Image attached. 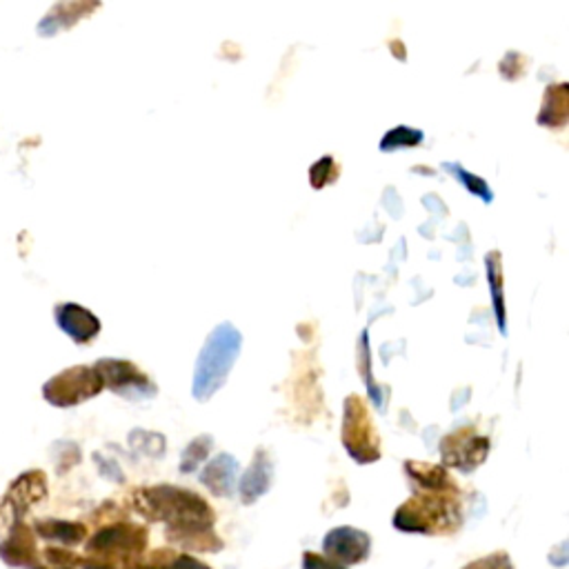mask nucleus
Listing matches in <instances>:
<instances>
[{
  "mask_svg": "<svg viewBox=\"0 0 569 569\" xmlns=\"http://www.w3.org/2000/svg\"><path fill=\"white\" fill-rule=\"evenodd\" d=\"M134 502L137 510L150 521L167 523V534L176 543L203 552L221 547V541L212 534L214 512L199 494L163 485L139 489L134 494Z\"/></svg>",
  "mask_w": 569,
  "mask_h": 569,
  "instance_id": "1",
  "label": "nucleus"
},
{
  "mask_svg": "<svg viewBox=\"0 0 569 569\" xmlns=\"http://www.w3.org/2000/svg\"><path fill=\"white\" fill-rule=\"evenodd\" d=\"M242 336L232 323H221L205 341L194 371V399L208 401L227 381L229 369L240 354Z\"/></svg>",
  "mask_w": 569,
  "mask_h": 569,
  "instance_id": "2",
  "label": "nucleus"
},
{
  "mask_svg": "<svg viewBox=\"0 0 569 569\" xmlns=\"http://www.w3.org/2000/svg\"><path fill=\"white\" fill-rule=\"evenodd\" d=\"M457 489L423 491L407 500L394 517V525L401 532L416 534H442L454 532L461 525V510L454 498Z\"/></svg>",
  "mask_w": 569,
  "mask_h": 569,
  "instance_id": "3",
  "label": "nucleus"
},
{
  "mask_svg": "<svg viewBox=\"0 0 569 569\" xmlns=\"http://www.w3.org/2000/svg\"><path fill=\"white\" fill-rule=\"evenodd\" d=\"M103 381L94 367L76 365L56 374L43 386V396L54 407H74L103 392Z\"/></svg>",
  "mask_w": 569,
  "mask_h": 569,
  "instance_id": "4",
  "label": "nucleus"
},
{
  "mask_svg": "<svg viewBox=\"0 0 569 569\" xmlns=\"http://www.w3.org/2000/svg\"><path fill=\"white\" fill-rule=\"evenodd\" d=\"M343 442L349 457L360 465L381 459V442H378L376 425L371 423L367 405L360 396H349L345 401Z\"/></svg>",
  "mask_w": 569,
  "mask_h": 569,
  "instance_id": "5",
  "label": "nucleus"
},
{
  "mask_svg": "<svg viewBox=\"0 0 569 569\" xmlns=\"http://www.w3.org/2000/svg\"><path fill=\"white\" fill-rule=\"evenodd\" d=\"M94 369L98 371L103 386L114 390L120 396L150 399L156 394V386L150 381L147 374L130 360L103 358L94 365Z\"/></svg>",
  "mask_w": 569,
  "mask_h": 569,
  "instance_id": "6",
  "label": "nucleus"
},
{
  "mask_svg": "<svg viewBox=\"0 0 569 569\" xmlns=\"http://www.w3.org/2000/svg\"><path fill=\"white\" fill-rule=\"evenodd\" d=\"M487 452H489V440L485 436H478L472 427L450 434L446 440H442V448H440L442 463L463 472L476 470L485 461Z\"/></svg>",
  "mask_w": 569,
  "mask_h": 569,
  "instance_id": "7",
  "label": "nucleus"
},
{
  "mask_svg": "<svg viewBox=\"0 0 569 569\" xmlns=\"http://www.w3.org/2000/svg\"><path fill=\"white\" fill-rule=\"evenodd\" d=\"M145 543H147V534H145L143 527L132 525V523H120V525H111V527L100 530L92 538L90 549L100 552V554L130 556V554L143 552Z\"/></svg>",
  "mask_w": 569,
  "mask_h": 569,
  "instance_id": "8",
  "label": "nucleus"
},
{
  "mask_svg": "<svg viewBox=\"0 0 569 569\" xmlns=\"http://www.w3.org/2000/svg\"><path fill=\"white\" fill-rule=\"evenodd\" d=\"M325 556L339 565L363 562L369 556L371 538L354 527H336L323 541Z\"/></svg>",
  "mask_w": 569,
  "mask_h": 569,
  "instance_id": "9",
  "label": "nucleus"
},
{
  "mask_svg": "<svg viewBox=\"0 0 569 569\" xmlns=\"http://www.w3.org/2000/svg\"><path fill=\"white\" fill-rule=\"evenodd\" d=\"M54 316H56V325L79 345H87L100 334V321L90 309L76 303L56 305Z\"/></svg>",
  "mask_w": 569,
  "mask_h": 569,
  "instance_id": "10",
  "label": "nucleus"
},
{
  "mask_svg": "<svg viewBox=\"0 0 569 569\" xmlns=\"http://www.w3.org/2000/svg\"><path fill=\"white\" fill-rule=\"evenodd\" d=\"M236 476H238L236 459H232L229 454H221L205 467V472L201 474V481L216 496H232L234 485H236Z\"/></svg>",
  "mask_w": 569,
  "mask_h": 569,
  "instance_id": "11",
  "label": "nucleus"
},
{
  "mask_svg": "<svg viewBox=\"0 0 569 569\" xmlns=\"http://www.w3.org/2000/svg\"><path fill=\"white\" fill-rule=\"evenodd\" d=\"M270 483H272V465L265 459V454L259 452L254 459V465L247 470V474L240 481L242 502L249 505V502L259 500L270 489Z\"/></svg>",
  "mask_w": 569,
  "mask_h": 569,
  "instance_id": "12",
  "label": "nucleus"
},
{
  "mask_svg": "<svg viewBox=\"0 0 569 569\" xmlns=\"http://www.w3.org/2000/svg\"><path fill=\"white\" fill-rule=\"evenodd\" d=\"M96 8H98L96 3H92V5H87V3H62V5H56V8L40 21L38 32L51 36V34H56V32H60V29H68L70 25H74L79 19H83L85 14L94 12Z\"/></svg>",
  "mask_w": 569,
  "mask_h": 569,
  "instance_id": "13",
  "label": "nucleus"
},
{
  "mask_svg": "<svg viewBox=\"0 0 569 569\" xmlns=\"http://www.w3.org/2000/svg\"><path fill=\"white\" fill-rule=\"evenodd\" d=\"M47 494V481H45V474L34 470V472H27L23 474L10 489L8 494V500L14 505L16 510H25L29 508L32 502L40 500L43 496Z\"/></svg>",
  "mask_w": 569,
  "mask_h": 569,
  "instance_id": "14",
  "label": "nucleus"
},
{
  "mask_svg": "<svg viewBox=\"0 0 569 569\" xmlns=\"http://www.w3.org/2000/svg\"><path fill=\"white\" fill-rule=\"evenodd\" d=\"M407 474L412 481L423 489V491H450L457 489L452 485V478L448 476L446 467L438 465H425V463H407L405 465Z\"/></svg>",
  "mask_w": 569,
  "mask_h": 569,
  "instance_id": "15",
  "label": "nucleus"
},
{
  "mask_svg": "<svg viewBox=\"0 0 569 569\" xmlns=\"http://www.w3.org/2000/svg\"><path fill=\"white\" fill-rule=\"evenodd\" d=\"M565 120H567V85L560 83L547 87L538 122L545 125V128H562Z\"/></svg>",
  "mask_w": 569,
  "mask_h": 569,
  "instance_id": "16",
  "label": "nucleus"
},
{
  "mask_svg": "<svg viewBox=\"0 0 569 569\" xmlns=\"http://www.w3.org/2000/svg\"><path fill=\"white\" fill-rule=\"evenodd\" d=\"M40 534L54 541H62L68 545H74L79 541L85 538V527L79 523H58V521H49V523H40L38 525Z\"/></svg>",
  "mask_w": 569,
  "mask_h": 569,
  "instance_id": "17",
  "label": "nucleus"
},
{
  "mask_svg": "<svg viewBox=\"0 0 569 569\" xmlns=\"http://www.w3.org/2000/svg\"><path fill=\"white\" fill-rule=\"evenodd\" d=\"M487 268H489L491 294H494V305H496V313H498L500 332L505 334L508 330H505V309H502V294H500V281H502V274H500V254H496V251H491V254L487 257Z\"/></svg>",
  "mask_w": 569,
  "mask_h": 569,
  "instance_id": "18",
  "label": "nucleus"
},
{
  "mask_svg": "<svg viewBox=\"0 0 569 569\" xmlns=\"http://www.w3.org/2000/svg\"><path fill=\"white\" fill-rule=\"evenodd\" d=\"M210 448H212V438H210V436H201V438L192 440V446H189V448L185 450V454H182V465H180V470H182L185 474L194 472V470L201 465V461H205V457L210 454Z\"/></svg>",
  "mask_w": 569,
  "mask_h": 569,
  "instance_id": "19",
  "label": "nucleus"
},
{
  "mask_svg": "<svg viewBox=\"0 0 569 569\" xmlns=\"http://www.w3.org/2000/svg\"><path fill=\"white\" fill-rule=\"evenodd\" d=\"M339 174H341V167L336 165V161H334L332 156H325V158H321L319 163H316V165L311 167V171H309L311 187H313V189H321V187H325L328 182H334V180L339 178Z\"/></svg>",
  "mask_w": 569,
  "mask_h": 569,
  "instance_id": "20",
  "label": "nucleus"
},
{
  "mask_svg": "<svg viewBox=\"0 0 569 569\" xmlns=\"http://www.w3.org/2000/svg\"><path fill=\"white\" fill-rule=\"evenodd\" d=\"M423 141V132L418 130H410V128H396L394 132H390L383 143L381 150L390 152V150H399V147H414Z\"/></svg>",
  "mask_w": 569,
  "mask_h": 569,
  "instance_id": "21",
  "label": "nucleus"
},
{
  "mask_svg": "<svg viewBox=\"0 0 569 569\" xmlns=\"http://www.w3.org/2000/svg\"><path fill=\"white\" fill-rule=\"evenodd\" d=\"M448 169H452V171H457V174H459V180H461V182H465V185L470 187V192H472V194H476V197H483L487 203L491 201V192H489V187L485 185V180H483V178H478V176H472L470 171L461 169L459 165H448Z\"/></svg>",
  "mask_w": 569,
  "mask_h": 569,
  "instance_id": "22",
  "label": "nucleus"
},
{
  "mask_svg": "<svg viewBox=\"0 0 569 569\" xmlns=\"http://www.w3.org/2000/svg\"><path fill=\"white\" fill-rule=\"evenodd\" d=\"M463 569H514V567H512V560H510L508 554L496 552L491 556H485V558H478V560L470 562Z\"/></svg>",
  "mask_w": 569,
  "mask_h": 569,
  "instance_id": "23",
  "label": "nucleus"
},
{
  "mask_svg": "<svg viewBox=\"0 0 569 569\" xmlns=\"http://www.w3.org/2000/svg\"><path fill=\"white\" fill-rule=\"evenodd\" d=\"M303 569H347L334 560H330L328 556L313 554V552H305L303 554Z\"/></svg>",
  "mask_w": 569,
  "mask_h": 569,
  "instance_id": "24",
  "label": "nucleus"
},
{
  "mask_svg": "<svg viewBox=\"0 0 569 569\" xmlns=\"http://www.w3.org/2000/svg\"><path fill=\"white\" fill-rule=\"evenodd\" d=\"M158 569H210V567L205 562L192 558V556H178V558H174L171 562H167Z\"/></svg>",
  "mask_w": 569,
  "mask_h": 569,
  "instance_id": "25",
  "label": "nucleus"
},
{
  "mask_svg": "<svg viewBox=\"0 0 569 569\" xmlns=\"http://www.w3.org/2000/svg\"><path fill=\"white\" fill-rule=\"evenodd\" d=\"M87 569H114V567H109V565H100V562H94V565H90Z\"/></svg>",
  "mask_w": 569,
  "mask_h": 569,
  "instance_id": "26",
  "label": "nucleus"
}]
</instances>
